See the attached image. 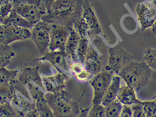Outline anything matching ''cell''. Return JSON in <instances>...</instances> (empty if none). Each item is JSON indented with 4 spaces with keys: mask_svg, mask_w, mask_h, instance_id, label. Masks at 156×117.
I'll use <instances>...</instances> for the list:
<instances>
[{
    "mask_svg": "<svg viewBox=\"0 0 156 117\" xmlns=\"http://www.w3.org/2000/svg\"><path fill=\"white\" fill-rule=\"evenodd\" d=\"M151 2H152V3L154 6L155 8L156 9V0H152Z\"/></svg>",
    "mask_w": 156,
    "mask_h": 117,
    "instance_id": "f35d334b",
    "label": "cell"
},
{
    "mask_svg": "<svg viewBox=\"0 0 156 117\" xmlns=\"http://www.w3.org/2000/svg\"><path fill=\"white\" fill-rule=\"evenodd\" d=\"M25 117H40L36 108H34L29 110L25 114Z\"/></svg>",
    "mask_w": 156,
    "mask_h": 117,
    "instance_id": "d590c367",
    "label": "cell"
},
{
    "mask_svg": "<svg viewBox=\"0 0 156 117\" xmlns=\"http://www.w3.org/2000/svg\"><path fill=\"white\" fill-rule=\"evenodd\" d=\"M113 74L108 71H101L90 80L94 90L92 104H101L104 94L112 79Z\"/></svg>",
    "mask_w": 156,
    "mask_h": 117,
    "instance_id": "277c9868",
    "label": "cell"
},
{
    "mask_svg": "<svg viewBox=\"0 0 156 117\" xmlns=\"http://www.w3.org/2000/svg\"><path fill=\"white\" fill-rule=\"evenodd\" d=\"M36 108L38 111L40 117H55L50 107L46 100L36 102Z\"/></svg>",
    "mask_w": 156,
    "mask_h": 117,
    "instance_id": "d4e9b609",
    "label": "cell"
},
{
    "mask_svg": "<svg viewBox=\"0 0 156 117\" xmlns=\"http://www.w3.org/2000/svg\"><path fill=\"white\" fill-rule=\"evenodd\" d=\"M89 41L87 37L80 38L78 43L77 48V54L78 58L82 64H84L86 55L87 53V48L89 46Z\"/></svg>",
    "mask_w": 156,
    "mask_h": 117,
    "instance_id": "7402d4cb",
    "label": "cell"
},
{
    "mask_svg": "<svg viewBox=\"0 0 156 117\" xmlns=\"http://www.w3.org/2000/svg\"><path fill=\"white\" fill-rule=\"evenodd\" d=\"M119 117H132V110L130 106L123 105Z\"/></svg>",
    "mask_w": 156,
    "mask_h": 117,
    "instance_id": "836d02e7",
    "label": "cell"
},
{
    "mask_svg": "<svg viewBox=\"0 0 156 117\" xmlns=\"http://www.w3.org/2000/svg\"><path fill=\"white\" fill-rule=\"evenodd\" d=\"M17 79L25 86L29 82H34L41 88L44 90L43 80L39 74L38 67L25 68L18 73Z\"/></svg>",
    "mask_w": 156,
    "mask_h": 117,
    "instance_id": "30bf717a",
    "label": "cell"
},
{
    "mask_svg": "<svg viewBox=\"0 0 156 117\" xmlns=\"http://www.w3.org/2000/svg\"><path fill=\"white\" fill-rule=\"evenodd\" d=\"M85 68L93 75L101 71V61L100 57L91 44H89L85 61Z\"/></svg>",
    "mask_w": 156,
    "mask_h": 117,
    "instance_id": "7c38bea8",
    "label": "cell"
},
{
    "mask_svg": "<svg viewBox=\"0 0 156 117\" xmlns=\"http://www.w3.org/2000/svg\"><path fill=\"white\" fill-rule=\"evenodd\" d=\"M81 17L88 26L91 35H97L101 32L98 18L91 6L87 2L85 1L83 4Z\"/></svg>",
    "mask_w": 156,
    "mask_h": 117,
    "instance_id": "9c48e42d",
    "label": "cell"
},
{
    "mask_svg": "<svg viewBox=\"0 0 156 117\" xmlns=\"http://www.w3.org/2000/svg\"><path fill=\"white\" fill-rule=\"evenodd\" d=\"M143 60L151 69L156 70V49L147 48L144 52Z\"/></svg>",
    "mask_w": 156,
    "mask_h": 117,
    "instance_id": "cb8c5ba5",
    "label": "cell"
},
{
    "mask_svg": "<svg viewBox=\"0 0 156 117\" xmlns=\"http://www.w3.org/2000/svg\"><path fill=\"white\" fill-rule=\"evenodd\" d=\"M109 57L105 70L112 74H118L123 67L131 61V57L127 51L120 47L109 49Z\"/></svg>",
    "mask_w": 156,
    "mask_h": 117,
    "instance_id": "5b68a950",
    "label": "cell"
},
{
    "mask_svg": "<svg viewBox=\"0 0 156 117\" xmlns=\"http://www.w3.org/2000/svg\"><path fill=\"white\" fill-rule=\"evenodd\" d=\"M145 117H156V102L154 100L141 101Z\"/></svg>",
    "mask_w": 156,
    "mask_h": 117,
    "instance_id": "4316f807",
    "label": "cell"
},
{
    "mask_svg": "<svg viewBox=\"0 0 156 117\" xmlns=\"http://www.w3.org/2000/svg\"><path fill=\"white\" fill-rule=\"evenodd\" d=\"M15 55L9 45L0 44V67H5Z\"/></svg>",
    "mask_w": 156,
    "mask_h": 117,
    "instance_id": "ffe728a7",
    "label": "cell"
},
{
    "mask_svg": "<svg viewBox=\"0 0 156 117\" xmlns=\"http://www.w3.org/2000/svg\"><path fill=\"white\" fill-rule=\"evenodd\" d=\"M151 73V68L144 61H131L122 67L118 75L126 82L127 86L136 91L147 84Z\"/></svg>",
    "mask_w": 156,
    "mask_h": 117,
    "instance_id": "6da1fadb",
    "label": "cell"
},
{
    "mask_svg": "<svg viewBox=\"0 0 156 117\" xmlns=\"http://www.w3.org/2000/svg\"><path fill=\"white\" fill-rule=\"evenodd\" d=\"M12 3L13 7L32 5H37L44 11H46V9L42 4L41 0H12Z\"/></svg>",
    "mask_w": 156,
    "mask_h": 117,
    "instance_id": "f1b7e54d",
    "label": "cell"
},
{
    "mask_svg": "<svg viewBox=\"0 0 156 117\" xmlns=\"http://www.w3.org/2000/svg\"><path fill=\"white\" fill-rule=\"evenodd\" d=\"M13 9L33 25L41 21L43 16L46 13L38 6L32 5L13 7Z\"/></svg>",
    "mask_w": 156,
    "mask_h": 117,
    "instance_id": "ba28073f",
    "label": "cell"
},
{
    "mask_svg": "<svg viewBox=\"0 0 156 117\" xmlns=\"http://www.w3.org/2000/svg\"><path fill=\"white\" fill-rule=\"evenodd\" d=\"M20 71V68L8 70L5 67H0V86L11 85L16 79Z\"/></svg>",
    "mask_w": 156,
    "mask_h": 117,
    "instance_id": "d6986e66",
    "label": "cell"
},
{
    "mask_svg": "<svg viewBox=\"0 0 156 117\" xmlns=\"http://www.w3.org/2000/svg\"><path fill=\"white\" fill-rule=\"evenodd\" d=\"M70 68L72 73L73 74L77 75L83 70V65L79 62H74L70 65Z\"/></svg>",
    "mask_w": 156,
    "mask_h": 117,
    "instance_id": "d6a6232c",
    "label": "cell"
},
{
    "mask_svg": "<svg viewBox=\"0 0 156 117\" xmlns=\"http://www.w3.org/2000/svg\"><path fill=\"white\" fill-rule=\"evenodd\" d=\"M121 77L119 75L113 76L110 83L104 94L101 104L105 106L117 98V94L120 90Z\"/></svg>",
    "mask_w": 156,
    "mask_h": 117,
    "instance_id": "9a60e30c",
    "label": "cell"
},
{
    "mask_svg": "<svg viewBox=\"0 0 156 117\" xmlns=\"http://www.w3.org/2000/svg\"><path fill=\"white\" fill-rule=\"evenodd\" d=\"M67 56L65 52L61 51H50L43 55L42 57L37 59L40 62H44V61H48L53 66L55 67L56 64L63 68V69L66 71L69 72V70L65 61V57Z\"/></svg>",
    "mask_w": 156,
    "mask_h": 117,
    "instance_id": "4fadbf2b",
    "label": "cell"
},
{
    "mask_svg": "<svg viewBox=\"0 0 156 117\" xmlns=\"http://www.w3.org/2000/svg\"><path fill=\"white\" fill-rule=\"evenodd\" d=\"M8 38L7 25L2 22L0 23V44L9 45Z\"/></svg>",
    "mask_w": 156,
    "mask_h": 117,
    "instance_id": "f546056e",
    "label": "cell"
},
{
    "mask_svg": "<svg viewBox=\"0 0 156 117\" xmlns=\"http://www.w3.org/2000/svg\"><path fill=\"white\" fill-rule=\"evenodd\" d=\"M116 99L123 105L130 106L140 101L137 98L134 89L127 85L120 87Z\"/></svg>",
    "mask_w": 156,
    "mask_h": 117,
    "instance_id": "2e32d148",
    "label": "cell"
},
{
    "mask_svg": "<svg viewBox=\"0 0 156 117\" xmlns=\"http://www.w3.org/2000/svg\"><path fill=\"white\" fill-rule=\"evenodd\" d=\"M87 117H105L104 106L101 104H92L87 112Z\"/></svg>",
    "mask_w": 156,
    "mask_h": 117,
    "instance_id": "83f0119b",
    "label": "cell"
},
{
    "mask_svg": "<svg viewBox=\"0 0 156 117\" xmlns=\"http://www.w3.org/2000/svg\"><path fill=\"white\" fill-rule=\"evenodd\" d=\"M75 9L74 0H55L52 5L51 13L53 12L57 17L64 18L73 14Z\"/></svg>",
    "mask_w": 156,
    "mask_h": 117,
    "instance_id": "8fae6325",
    "label": "cell"
},
{
    "mask_svg": "<svg viewBox=\"0 0 156 117\" xmlns=\"http://www.w3.org/2000/svg\"><path fill=\"white\" fill-rule=\"evenodd\" d=\"M32 99L35 102L45 100V94L31 82L27 84Z\"/></svg>",
    "mask_w": 156,
    "mask_h": 117,
    "instance_id": "484cf974",
    "label": "cell"
},
{
    "mask_svg": "<svg viewBox=\"0 0 156 117\" xmlns=\"http://www.w3.org/2000/svg\"><path fill=\"white\" fill-rule=\"evenodd\" d=\"M132 110V117H145L143 112L141 101L130 106Z\"/></svg>",
    "mask_w": 156,
    "mask_h": 117,
    "instance_id": "4dcf8cb0",
    "label": "cell"
},
{
    "mask_svg": "<svg viewBox=\"0 0 156 117\" xmlns=\"http://www.w3.org/2000/svg\"><path fill=\"white\" fill-rule=\"evenodd\" d=\"M45 100L55 117H73L74 106L62 91L45 94Z\"/></svg>",
    "mask_w": 156,
    "mask_h": 117,
    "instance_id": "7a4b0ae2",
    "label": "cell"
},
{
    "mask_svg": "<svg viewBox=\"0 0 156 117\" xmlns=\"http://www.w3.org/2000/svg\"><path fill=\"white\" fill-rule=\"evenodd\" d=\"M50 25L41 20L31 29L30 38L34 42L39 52L44 55L48 49L50 42Z\"/></svg>",
    "mask_w": 156,
    "mask_h": 117,
    "instance_id": "3957f363",
    "label": "cell"
},
{
    "mask_svg": "<svg viewBox=\"0 0 156 117\" xmlns=\"http://www.w3.org/2000/svg\"><path fill=\"white\" fill-rule=\"evenodd\" d=\"M80 36L75 29L71 28L69 30V35L65 44V52L67 56L74 62H79L77 54V48Z\"/></svg>",
    "mask_w": 156,
    "mask_h": 117,
    "instance_id": "5bb4252c",
    "label": "cell"
},
{
    "mask_svg": "<svg viewBox=\"0 0 156 117\" xmlns=\"http://www.w3.org/2000/svg\"><path fill=\"white\" fill-rule=\"evenodd\" d=\"M122 105L117 99L104 106L105 117H119Z\"/></svg>",
    "mask_w": 156,
    "mask_h": 117,
    "instance_id": "44dd1931",
    "label": "cell"
},
{
    "mask_svg": "<svg viewBox=\"0 0 156 117\" xmlns=\"http://www.w3.org/2000/svg\"><path fill=\"white\" fill-rule=\"evenodd\" d=\"M152 27H153V30L156 33V20Z\"/></svg>",
    "mask_w": 156,
    "mask_h": 117,
    "instance_id": "74e56055",
    "label": "cell"
},
{
    "mask_svg": "<svg viewBox=\"0 0 156 117\" xmlns=\"http://www.w3.org/2000/svg\"><path fill=\"white\" fill-rule=\"evenodd\" d=\"M87 112H88L87 109L82 110L79 114H78V116L76 117H87Z\"/></svg>",
    "mask_w": 156,
    "mask_h": 117,
    "instance_id": "8d00e7d4",
    "label": "cell"
},
{
    "mask_svg": "<svg viewBox=\"0 0 156 117\" xmlns=\"http://www.w3.org/2000/svg\"><path fill=\"white\" fill-rule=\"evenodd\" d=\"M2 23L20 26L21 27L31 29L33 24L25 20V18L20 16V14L12 9L11 13L3 20Z\"/></svg>",
    "mask_w": 156,
    "mask_h": 117,
    "instance_id": "ac0fdd59",
    "label": "cell"
},
{
    "mask_svg": "<svg viewBox=\"0 0 156 117\" xmlns=\"http://www.w3.org/2000/svg\"><path fill=\"white\" fill-rule=\"evenodd\" d=\"M55 0H41L42 4L46 9L47 13L50 14L51 11L52 5Z\"/></svg>",
    "mask_w": 156,
    "mask_h": 117,
    "instance_id": "e575fe53",
    "label": "cell"
},
{
    "mask_svg": "<svg viewBox=\"0 0 156 117\" xmlns=\"http://www.w3.org/2000/svg\"><path fill=\"white\" fill-rule=\"evenodd\" d=\"M6 24L9 44L17 41L24 40L30 38V29L16 25Z\"/></svg>",
    "mask_w": 156,
    "mask_h": 117,
    "instance_id": "e0dca14e",
    "label": "cell"
},
{
    "mask_svg": "<svg viewBox=\"0 0 156 117\" xmlns=\"http://www.w3.org/2000/svg\"><path fill=\"white\" fill-rule=\"evenodd\" d=\"M154 101H155L156 102V95L155 96V97H154Z\"/></svg>",
    "mask_w": 156,
    "mask_h": 117,
    "instance_id": "ab89813d",
    "label": "cell"
},
{
    "mask_svg": "<svg viewBox=\"0 0 156 117\" xmlns=\"http://www.w3.org/2000/svg\"><path fill=\"white\" fill-rule=\"evenodd\" d=\"M13 96V89L12 85L0 86V104L9 103Z\"/></svg>",
    "mask_w": 156,
    "mask_h": 117,
    "instance_id": "603a6c76",
    "label": "cell"
},
{
    "mask_svg": "<svg viewBox=\"0 0 156 117\" xmlns=\"http://www.w3.org/2000/svg\"><path fill=\"white\" fill-rule=\"evenodd\" d=\"M135 13L143 29L152 27L156 20V9L152 2H144L138 4Z\"/></svg>",
    "mask_w": 156,
    "mask_h": 117,
    "instance_id": "52a82bcc",
    "label": "cell"
},
{
    "mask_svg": "<svg viewBox=\"0 0 156 117\" xmlns=\"http://www.w3.org/2000/svg\"><path fill=\"white\" fill-rule=\"evenodd\" d=\"M50 42L48 50L50 51H61L65 52L69 30L65 27L52 24L50 25Z\"/></svg>",
    "mask_w": 156,
    "mask_h": 117,
    "instance_id": "8992f818",
    "label": "cell"
},
{
    "mask_svg": "<svg viewBox=\"0 0 156 117\" xmlns=\"http://www.w3.org/2000/svg\"><path fill=\"white\" fill-rule=\"evenodd\" d=\"M93 77V75L86 69H83L78 74L76 75V79L80 81H88L91 79Z\"/></svg>",
    "mask_w": 156,
    "mask_h": 117,
    "instance_id": "1f68e13d",
    "label": "cell"
}]
</instances>
